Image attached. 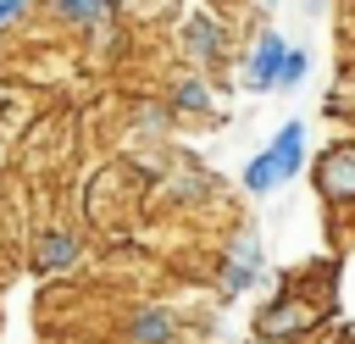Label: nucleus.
<instances>
[{
    "label": "nucleus",
    "mask_w": 355,
    "mask_h": 344,
    "mask_svg": "<svg viewBox=\"0 0 355 344\" xmlns=\"http://www.w3.org/2000/svg\"><path fill=\"white\" fill-rule=\"evenodd\" d=\"M178 55H183L194 72H216V67L233 55V28H227V17H216V11H189V17H178Z\"/></svg>",
    "instance_id": "f03ea898"
},
{
    "label": "nucleus",
    "mask_w": 355,
    "mask_h": 344,
    "mask_svg": "<svg viewBox=\"0 0 355 344\" xmlns=\"http://www.w3.org/2000/svg\"><path fill=\"white\" fill-rule=\"evenodd\" d=\"M333 305L305 294L300 283H283L277 294H266L255 311H250V338H316L327 327Z\"/></svg>",
    "instance_id": "f257e3e1"
},
{
    "label": "nucleus",
    "mask_w": 355,
    "mask_h": 344,
    "mask_svg": "<svg viewBox=\"0 0 355 344\" xmlns=\"http://www.w3.org/2000/svg\"><path fill=\"white\" fill-rule=\"evenodd\" d=\"M311 183H316L322 205L355 211V133H338L311 155Z\"/></svg>",
    "instance_id": "7ed1b4c3"
},
{
    "label": "nucleus",
    "mask_w": 355,
    "mask_h": 344,
    "mask_svg": "<svg viewBox=\"0 0 355 344\" xmlns=\"http://www.w3.org/2000/svg\"><path fill=\"white\" fill-rule=\"evenodd\" d=\"M283 55H288V39H283L277 28H261L255 44H250L244 61H239V83H244V94H272L277 78H283Z\"/></svg>",
    "instance_id": "0eeeda50"
},
{
    "label": "nucleus",
    "mask_w": 355,
    "mask_h": 344,
    "mask_svg": "<svg viewBox=\"0 0 355 344\" xmlns=\"http://www.w3.org/2000/svg\"><path fill=\"white\" fill-rule=\"evenodd\" d=\"M266 155H272V166H277V178L288 183L294 172H305L311 166V150H305V122L300 117H288L272 139H266Z\"/></svg>",
    "instance_id": "1a4fd4ad"
},
{
    "label": "nucleus",
    "mask_w": 355,
    "mask_h": 344,
    "mask_svg": "<svg viewBox=\"0 0 355 344\" xmlns=\"http://www.w3.org/2000/svg\"><path fill=\"white\" fill-rule=\"evenodd\" d=\"M111 333V344H183V316L166 300H133Z\"/></svg>",
    "instance_id": "20e7f679"
},
{
    "label": "nucleus",
    "mask_w": 355,
    "mask_h": 344,
    "mask_svg": "<svg viewBox=\"0 0 355 344\" xmlns=\"http://www.w3.org/2000/svg\"><path fill=\"white\" fill-rule=\"evenodd\" d=\"M250 344H311V338H250Z\"/></svg>",
    "instance_id": "2eb2a0df"
},
{
    "label": "nucleus",
    "mask_w": 355,
    "mask_h": 344,
    "mask_svg": "<svg viewBox=\"0 0 355 344\" xmlns=\"http://www.w3.org/2000/svg\"><path fill=\"white\" fill-rule=\"evenodd\" d=\"M0 166H6V133H0Z\"/></svg>",
    "instance_id": "dca6fc26"
},
{
    "label": "nucleus",
    "mask_w": 355,
    "mask_h": 344,
    "mask_svg": "<svg viewBox=\"0 0 355 344\" xmlns=\"http://www.w3.org/2000/svg\"><path fill=\"white\" fill-rule=\"evenodd\" d=\"M166 105H172V117H183V122H205V117H216V89H211V72H178L172 83H166V94H161Z\"/></svg>",
    "instance_id": "6e6552de"
},
{
    "label": "nucleus",
    "mask_w": 355,
    "mask_h": 344,
    "mask_svg": "<svg viewBox=\"0 0 355 344\" xmlns=\"http://www.w3.org/2000/svg\"><path fill=\"white\" fill-rule=\"evenodd\" d=\"M83 250H89L83 227H72V222H50V227L33 233V244H28V266H33L39 277H61V272H72V266L83 261Z\"/></svg>",
    "instance_id": "39448f33"
},
{
    "label": "nucleus",
    "mask_w": 355,
    "mask_h": 344,
    "mask_svg": "<svg viewBox=\"0 0 355 344\" xmlns=\"http://www.w3.org/2000/svg\"><path fill=\"white\" fill-rule=\"evenodd\" d=\"M22 17H28V0H0V28H11Z\"/></svg>",
    "instance_id": "ddd939ff"
},
{
    "label": "nucleus",
    "mask_w": 355,
    "mask_h": 344,
    "mask_svg": "<svg viewBox=\"0 0 355 344\" xmlns=\"http://www.w3.org/2000/svg\"><path fill=\"white\" fill-rule=\"evenodd\" d=\"M305 6H311V11H322V6H327V0H305Z\"/></svg>",
    "instance_id": "f3484780"
},
{
    "label": "nucleus",
    "mask_w": 355,
    "mask_h": 344,
    "mask_svg": "<svg viewBox=\"0 0 355 344\" xmlns=\"http://www.w3.org/2000/svg\"><path fill=\"white\" fill-rule=\"evenodd\" d=\"M266 277V250L255 233H233L227 250H222V266H216V289L233 300V294H250L255 283Z\"/></svg>",
    "instance_id": "423d86ee"
},
{
    "label": "nucleus",
    "mask_w": 355,
    "mask_h": 344,
    "mask_svg": "<svg viewBox=\"0 0 355 344\" xmlns=\"http://www.w3.org/2000/svg\"><path fill=\"white\" fill-rule=\"evenodd\" d=\"M100 6H105L111 17H128V11H133V0H100Z\"/></svg>",
    "instance_id": "4468645a"
},
{
    "label": "nucleus",
    "mask_w": 355,
    "mask_h": 344,
    "mask_svg": "<svg viewBox=\"0 0 355 344\" xmlns=\"http://www.w3.org/2000/svg\"><path fill=\"white\" fill-rule=\"evenodd\" d=\"M44 6H50V17H55V22H67V28H78V33H94V28L116 22L100 0H44Z\"/></svg>",
    "instance_id": "9d476101"
},
{
    "label": "nucleus",
    "mask_w": 355,
    "mask_h": 344,
    "mask_svg": "<svg viewBox=\"0 0 355 344\" xmlns=\"http://www.w3.org/2000/svg\"><path fill=\"white\" fill-rule=\"evenodd\" d=\"M311 78V50L305 44H288V55H283V78H277V89H300Z\"/></svg>",
    "instance_id": "f8f14e48"
},
{
    "label": "nucleus",
    "mask_w": 355,
    "mask_h": 344,
    "mask_svg": "<svg viewBox=\"0 0 355 344\" xmlns=\"http://www.w3.org/2000/svg\"><path fill=\"white\" fill-rule=\"evenodd\" d=\"M239 183H244V194H250V200H266V194H272V189L283 183V178H277V166H272V155H266V144H261V150H255V155L244 161Z\"/></svg>",
    "instance_id": "9b49d317"
}]
</instances>
